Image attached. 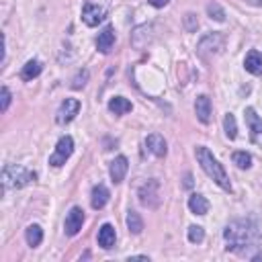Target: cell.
Segmentation results:
<instances>
[{
    "label": "cell",
    "instance_id": "obj_1",
    "mask_svg": "<svg viewBox=\"0 0 262 262\" xmlns=\"http://www.w3.org/2000/svg\"><path fill=\"white\" fill-rule=\"evenodd\" d=\"M225 250L227 252H235L242 258H250V260H260V256L256 254L262 248V235L258 231V225L252 219H235L231 221L225 231Z\"/></svg>",
    "mask_w": 262,
    "mask_h": 262
},
{
    "label": "cell",
    "instance_id": "obj_2",
    "mask_svg": "<svg viewBox=\"0 0 262 262\" xmlns=\"http://www.w3.org/2000/svg\"><path fill=\"white\" fill-rule=\"evenodd\" d=\"M196 160H199V164H201V168H203V172L213 180V182H217L223 190H227V192H231V182H229V176H227V172L223 170V166L219 164V160L205 147V145H199L196 147Z\"/></svg>",
    "mask_w": 262,
    "mask_h": 262
},
{
    "label": "cell",
    "instance_id": "obj_3",
    "mask_svg": "<svg viewBox=\"0 0 262 262\" xmlns=\"http://www.w3.org/2000/svg\"><path fill=\"white\" fill-rule=\"evenodd\" d=\"M35 178H37L35 172H31V170H27L23 166H16V164H8L2 170V184H4V188H23L29 182H33Z\"/></svg>",
    "mask_w": 262,
    "mask_h": 262
},
{
    "label": "cell",
    "instance_id": "obj_4",
    "mask_svg": "<svg viewBox=\"0 0 262 262\" xmlns=\"http://www.w3.org/2000/svg\"><path fill=\"white\" fill-rule=\"evenodd\" d=\"M223 45H225V37H223L221 33H209V35H205V37L199 41L196 51H199V55H201V57L209 59L211 55L221 53Z\"/></svg>",
    "mask_w": 262,
    "mask_h": 262
},
{
    "label": "cell",
    "instance_id": "obj_5",
    "mask_svg": "<svg viewBox=\"0 0 262 262\" xmlns=\"http://www.w3.org/2000/svg\"><path fill=\"white\" fill-rule=\"evenodd\" d=\"M72 151H74V139H72L70 135L59 137V141H57V145H55V151H53L51 158H49V164L55 166V168L63 166L66 160L72 156Z\"/></svg>",
    "mask_w": 262,
    "mask_h": 262
},
{
    "label": "cell",
    "instance_id": "obj_6",
    "mask_svg": "<svg viewBox=\"0 0 262 262\" xmlns=\"http://www.w3.org/2000/svg\"><path fill=\"white\" fill-rule=\"evenodd\" d=\"M78 113H80V100L78 98H66L55 113V121H57V125H68L76 119Z\"/></svg>",
    "mask_w": 262,
    "mask_h": 262
},
{
    "label": "cell",
    "instance_id": "obj_7",
    "mask_svg": "<svg viewBox=\"0 0 262 262\" xmlns=\"http://www.w3.org/2000/svg\"><path fill=\"white\" fill-rule=\"evenodd\" d=\"M158 188H160V184H158V180H156V178L147 180V182L139 188V203H141L143 207H147V209H156V207L160 205Z\"/></svg>",
    "mask_w": 262,
    "mask_h": 262
},
{
    "label": "cell",
    "instance_id": "obj_8",
    "mask_svg": "<svg viewBox=\"0 0 262 262\" xmlns=\"http://www.w3.org/2000/svg\"><path fill=\"white\" fill-rule=\"evenodd\" d=\"M106 16V10L104 6H98V4H92V2H86L84 8H82V20L88 25V27H96L98 23H102Z\"/></svg>",
    "mask_w": 262,
    "mask_h": 262
},
{
    "label": "cell",
    "instance_id": "obj_9",
    "mask_svg": "<svg viewBox=\"0 0 262 262\" xmlns=\"http://www.w3.org/2000/svg\"><path fill=\"white\" fill-rule=\"evenodd\" d=\"M82 223H84V211L80 207H72L66 215V223H63V229L68 235H76L80 229H82Z\"/></svg>",
    "mask_w": 262,
    "mask_h": 262
},
{
    "label": "cell",
    "instance_id": "obj_10",
    "mask_svg": "<svg viewBox=\"0 0 262 262\" xmlns=\"http://www.w3.org/2000/svg\"><path fill=\"white\" fill-rule=\"evenodd\" d=\"M145 147L156 156V158H164L168 154V145H166V139L160 135V133H149L145 137Z\"/></svg>",
    "mask_w": 262,
    "mask_h": 262
},
{
    "label": "cell",
    "instance_id": "obj_11",
    "mask_svg": "<svg viewBox=\"0 0 262 262\" xmlns=\"http://www.w3.org/2000/svg\"><path fill=\"white\" fill-rule=\"evenodd\" d=\"M127 168H129L127 158H125V156H117V158L111 162V168H108L111 180H113L115 184L123 182V178H125V174H127Z\"/></svg>",
    "mask_w": 262,
    "mask_h": 262
},
{
    "label": "cell",
    "instance_id": "obj_12",
    "mask_svg": "<svg viewBox=\"0 0 262 262\" xmlns=\"http://www.w3.org/2000/svg\"><path fill=\"white\" fill-rule=\"evenodd\" d=\"M115 45V29L113 25H106L100 33H98V39H96V49L100 53H108Z\"/></svg>",
    "mask_w": 262,
    "mask_h": 262
},
{
    "label": "cell",
    "instance_id": "obj_13",
    "mask_svg": "<svg viewBox=\"0 0 262 262\" xmlns=\"http://www.w3.org/2000/svg\"><path fill=\"white\" fill-rule=\"evenodd\" d=\"M194 113H196V119L201 123H205V125L211 123V100H209V96H205V94L196 96V100H194Z\"/></svg>",
    "mask_w": 262,
    "mask_h": 262
},
{
    "label": "cell",
    "instance_id": "obj_14",
    "mask_svg": "<svg viewBox=\"0 0 262 262\" xmlns=\"http://www.w3.org/2000/svg\"><path fill=\"white\" fill-rule=\"evenodd\" d=\"M108 188L104 186V184H96L94 188H92V192H90V205H92V209H102L106 203H108Z\"/></svg>",
    "mask_w": 262,
    "mask_h": 262
},
{
    "label": "cell",
    "instance_id": "obj_15",
    "mask_svg": "<svg viewBox=\"0 0 262 262\" xmlns=\"http://www.w3.org/2000/svg\"><path fill=\"white\" fill-rule=\"evenodd\" d=\"M115 239H117V233H115V227L111 223H104L100 229H98V246L104 248V250H111L115 246Z\"/></svg>",
    "mask_w": 262,
    "mask_h": 262
},
{
    "label": "cell",
    "instance_id": "obj_16",
    "mask_svg": "<svg viewBox=\"0 0 262 262\" xmlns=\"http://www.w3.org/2000/svg\"><path fill=\"white\" fill-rule=\"evenodd\" d=\"M244 66H246V70H248L250 74L260 76V74H262V57H260V53H258L256 49H252V51L246 55Z\"/></svg>",
    "mask_w": 262,
    "mask_h": 262
},
{
    "label": "cell",
    "instance_id": "obj_17",
    "mask_svg": "<svg viewBox=\"0 0 262 262\" xmlns=\"http://www.w3.org/2000/svg\"><path fill=\"white\" fill-rule=\"evenodd\" d=\"M131 108H133V104H131L125 96H113V98L108 100V111L115 113V115H125V113H129Z\"/></svg>",
    "mask_w": 262,
    "mask_h": 262
},
{
    "label": "cell",
    "instance_id": "obj_18",
    "mask_svg": "<svg viewBox=\"0 0 262 262\" xmlns=\"http://www.w3.org/2000/svg\"><path fill=\"white\" fill-rule=\"evenodd\" d=\"M41 70H43V66H41L39 59H29V61L23 66V70H20V78L29 82V80L37 78V76L41 74Z\"/></svg>",
    "mask_w": 262,
    "mask_h": 262
},
{
    "label": "cell",
    "instance_id": "obj_19",
    "mask_svg": "<svg viewBox=\"0 0 262 262\" xmlns=\"http://www.w3.org/2000/svg\"><path fill=\"white\" fill-rule=\"evenodd\" d=\"M188 209L194 213V215H205L207 211H209V203H207V199L203 196V194H190V199H188Z\"/></svg>",
    "mask_w": 262,
    "mask_h": 262
},
{
    "label": "cell",
    "instance_id": "obj_20",
    "mask_svg": "<svg viewBox=\"0 0 262 262\" xmlns=\"http://www.w3.org/2000/svg\"><path fill=\"white\" fill-rule=\"evenodd\" d=\"M25 239H27V244H29L31 248H37V246L43 242V229H41L37 223L29 225L27 231H25Z\"/></svg>",
    "mask_w": 262,
    "mask_h": 262
},
{
    "label": "cell",
    "instance_id": "obj_21",
    "mask_svg": "<svg viewBox=\"0 0 262 262\" xmlns=\"http://www.w3.org/2000/svg\"><path fill=\"white\" fill-rule=\"evenodd\" d=\"M244 115H246V123H248V127H250V131H252V135L262 133V119L256 115V111H254L252 106H248V108L244 111Z\"/></svg>",
    "mask_w": 262,
    "mask_h": 262
},
{
    "label": "cell",
    "instance_id": "obj_22",
    "mask_svg": "<svg viewBox=\"0 0 262 262\" xmlns=\"http://www.w3.org/2000/svg\"><path fill=\"white\" fill-rule=\"evenodd\" d=\"M127 227H129V231L133 235H139L143 231V219L139 217L137 211H131L129 209V213H127Z\"/></svg>",
    "mask_w": 262,
    "mask_h": 262
},
{
    "label": "cell",
    "instance_id": "obj_23",
    "mask_svg": "<svg viewBox=\"0 0 262 262\" xmlns=\"http://www.w3.org/2000/svg\"><path fill=\"white\" fill-rule=\"evenodd\" d=\"M223 127H225V135H227L229 139H235V137H237V123H235V117H233L231 113L225 115Z\"/></svg>",
    "mask_w": 262,
    "mask_h": 262
},
{
    "label": "cell",
    "instance_id": "obj_24",
    "mask_svg": "<svg viewBox=\"0 0 262 262\" xmlns=\"http://www.w3.org/2000/svg\"><path fill=\"white\" fill-rule=\"evenodd\" d=\"M233 164L237 168H242V170H248L252 166V156L248 151H235L233 154Z\"/></svg>",
    "mask_w": 262,
    "mask_h": 262
},
{
    "label": "cell",
    "instance_id": "obj_25",
    "mask_svg": "<svg viewBox=\"0 0 262 262\" xmlns=\"http://www.w3.org/2000/svg\"><path fill=\"white\" fill-rule=\"evenodd\" d=\"M207 14H209L213 20H217V23H223V20H225V10H223L217 2L207 4Z\"/></svg>",
    "mask_w": 262,
    "mask_h": 262
},
{
    "label": "cell",
    "instance_id": "obj_26",
    "mask_svg": "<svg viewBox=\"0 0 262 262\" xmlns=\"http://www.w3.org/2000/svg\"><path fill=\"white\" fill-rule=\"evenodd\" d=\"M205 237V229L201 225H190L188 227V242L190 244H201Z\"/></svg>",
    "mask_w": 262,
    "mask_h": 262
},
{
    "label": "cell",
    "instance_id": "obj_27",
    "mask_svg": "<svg viewBox=\"0 0 262 262\" xmlns=\"http://www.w3.org/2000/svg\"><path fill=\"white\" fill-rule=\"evenodd\" d=\"M88 70H78V74L74 76V80H72V88L74 90H80V88H84L86 86V82H88Z\"/></svg>",
    "mask_w": 262,
    "mask_h": 262
},
{
    "label": "cell",
    "instance_id": "obj_28",
    "mask_svg": "<svg viewBox=\"0 0 262 262\" xmlns=\"http://www.w3.org/2000/svg\"><path fill=\"white\" fill-rule=\"evenodd\" d=\"M10 90L6 88V86H2V90H0V111L2 113H6L8 111V104H10Z\"/></svg>",
    "mask_w": 262,
    "mask_h": 262
},
{
    "label": "cell",
    "instance_id": "obj_29",
    "mask_svg": "<svg viewBox=\"0 0 262 262\" xmlns=\"http://www.w3.org/2000/svg\"><path fill=\"white\" fill-rule=\"evenodd\" d=\"M184 27H186V31H188V33H194V31L199 29V20H196V14L188 12V14L184 16Z\"/></svg>",
    "mask_w": 262,
    "mask_h": 262
},
{
    "label": "cell",
    "instance_id": "obj_30",
    "mask_svg": "<svg viewBox=\"0 0 262 262\" xmlns=\"http://www.w3.org/2000/svg\"><path fill=\"white\" fill-rule=\"evenodd\" d=\"M151 6H156V8H162V6H166L170 0H147Z\"/></svg>",
    "mask_w": 262,
    "mask_h": 262
},
{
    "label": "cell",
    "instance_id": "obj_31",
    "mask_svg": "<svg viewBox=\"0 0 262 262\" xmlns=\"http://www.w3.org/2000/svg\"><path fill=\"white\" fill-rule=\"evenodd\" d=\"M184 186H186V188H190V186H192V176H190V174H186V176H184Z\"/></svg>",
    "mask_w": 262,
    "mask_h": 262
},
{
    "label": "cell",
    "instance_id": "obj_32",
    "mask_svg": "<svg viewBox=\"0 0 262 262\" xmlns=\"http://www.w3.org/2000/svg\"><path fill=\"white\" fill-rule=\"evenodd\" d=\"M129 260H149V258L147 256H131Z\"/></svg>",
    "mask_w": 262,
    "mask_h": 262
}]
</instances>
